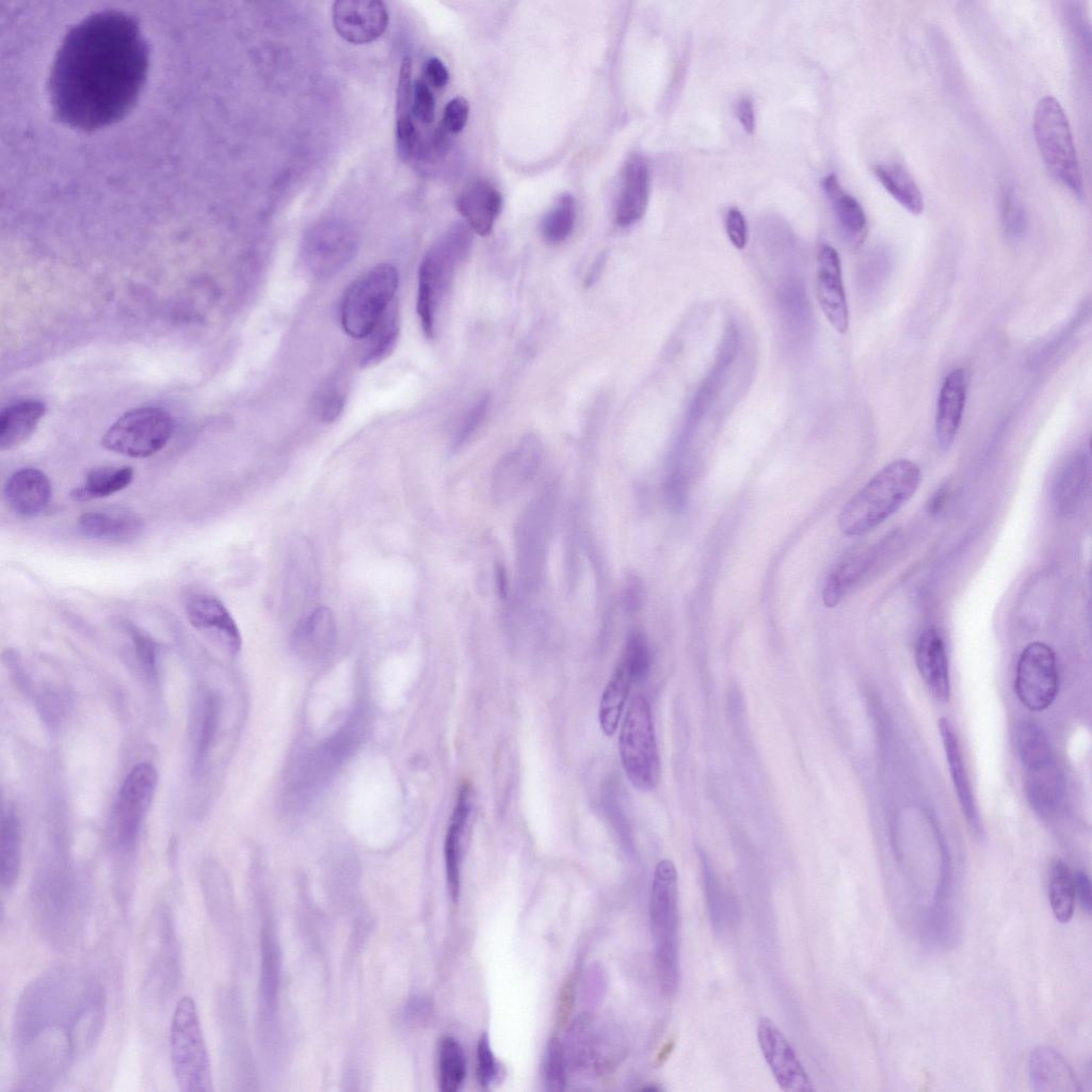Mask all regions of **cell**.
Returning <instances> with one entry per match:
<instances>
[{"instance_id": "1", "label": "cell", "mask_w": 1092, "mask_h": 1092, "mask_svg": "<svg viewBox=\"0 0 1092 1092\" xmlns=\"http://www.w3.org/2000/svg\"><path fill=\"white\" fill-rule=\"evenodd\" d=\"M147 68V48L126 13H93L65 35L55 55L50 94L58 116L80 128L109 124L134 102Z\"/></svg>"}, {"instance_id": "2", "label": "cell", "mask_w": 1092, "mask_h": 1092, "mask_svg": "<svg viewBox=\"0 0 1092 1092\" xmlns=\"http://www.w3.org/2000/svg\"><path fill=\"white\" fill-rule=\"evenodd\" d=\"M106 996L94 979L68 967L49 969L21 993L13 1021L19 1089H52L102 1031Z\"/></svg>"}, {"instance_id": "3", "label": "cell", "mask_w": 1092, "mask_h": 1092, "mask_svg": "<svg viewBox=\"0 0 1092 1092\" xmlns=\"http://www.w3.org/2000/svg\"><path fill=\"white\" fill-rule=\"evenodd\" d=\"M921 481L918 465L898 459L878 471L842 508L839 529L849 536L865 534L902 508Z\"/></svg>"}, {"instance_id": "4", "label": "cell", "mask_w": 1092, "mask_h": 1092, "mask_svg": "<svg viewBox=\"0 0 1092 1092\" xmlns=\"http://www.w3.org/2000/svg\"><path fill=\"white\" fill-rule=\"evenodd\" d=\"M649 920L658 981L664 994L673 995L679 980L678 876L669 858L658 862L654 870Z\"/></svg>"}, {"instance_id": "5", "label": "cell", "mask_w": 1092, "mask_h": 1092, "mask_svg": "<svg viewBox=\"0 0 1092 1092\" xmlns=\"http://www.w3.org/2000/svg\"><path fill=\"white\" fill-rule=\"evenodd\" d=\"M467 223L451 226L427 252L418 270L417 315L428 338H433L437 312L457 266L467 256L472 232Z\"/></svg>"}, {"instance_id": "6", "label": "cell", "mask_w": 1092, "mask_h": 1092, "mask_svg": "<svg viewBox=\"0 0 1092 1092\" xmlns=\"http://www.w3.org/2000/svg\"><path fill=\"white\" fill-rule=\"evenodd\" d=\"M1016 745L1031 807L1039 815H1053L1062 802L1064 784L1045 732L1037 723L1025 721L1018 726Z\"/></svg>"}, {"instance_id": "7", "label": "cell", "mask_w": 1092, "mask_h": 1092, "mask_svg": "<svg viewBox=\"0 0 1092 1092\" xmlns=\"http://www.w3.org/2000/svg\"><path fill=\"white\" fill-rule=\"evenodd\" d=\"M1033 132L1049 175L1073 194L1081 197L1082 177L1070 124L1056 98L1045 96L1037 103Z\"/></svg>"}, {"instance_id": "8", "label": "cell", "mask_w": 1092, "mask_h": 1092, "mask_svg": "<svg viewBox=\"0 0 1092 1092\" xmlns=\"http://www.w3.org/2000/svg\"><path fill=\"white\" fill-rule=\"evenodd\" d=\"M619 753L625 775L640 791L656 788L660 778V759L649 703L636 694L625 712L619 736Z\"/></svg>"}, {"instance_id": "9", "label": "cell", "mask_w": 1092, "mask_h": 1092, "mask_svg": "<svg viewBox=\"0 0 1092 1092\" xmlns=\"http://www.w3.org/2000/svg\"><path fill=\"white\" fill-rule=\"evenodd\" d=\"M171 1057L177 1086L182 1092L212 1090L209 1056L196 1005L182 997L171 1025Z\"/></svg>"}, {"instance_id": "10", "label": "cell", "mask_w": 1092, "mask_h": 1092, "mask_svg": "<svg viewBox=\"0 0 1092 1092\" xmlns=\"http://www.w3.org/2000/svg\"><path fill=\"white\" fill-rule=\"evenodd\" d=\"M399 273L395 266L381 263L354 280L340 305L344 332L356 339L366 338L395 301Z\"/></svg>"}, {"instance_id": "11", "label": "cell", "mask_w": 1092, "mask_h": 1092, "mask_svg": "<svg viewBox=\"0 0 1092 1092\" xmlns=\"http://www.w3.org/2000/svg\"><path fill=\"white\" fill-rule=\"evenodd\" d=\"M555 493L545 488L527 505L515 530L519 580L528 591L536 590L543 579L550 539Z\"/></svg>"}, {"instance_id": "12", "label": "cell", "mask_w": 1092, "mask_h": 1092, "mask_svg": "<svg viewBox=\"0 0 1092 1092\" xmlns=\"http://www.w3.org/2000/svg\"><path fill=\"white\" fill-rule=\"evenodd\" d=\"M174 431L172 416L160 407L132 410L119 417L105 433L101 445L130 457H147L160 451Z\"/></svg>"}, {"instance_id": "13", "label": "cell", "mask_w": 1092, "mask_h": 1092, "mask_svg": "<svg viewBox=\"0 0 1092 1092\" xmlns=\"http://www.w3.org/2000/svg\"><path fill=\"white\" fill-rule=\"evenodd\" d=\"M365 718L359 710L324 744L302 764L292 783V798L304 802L324 785L359 743L365 730Z\"/></svg>"}, {"instance_id": "14", "label": "cell", "mask_w": 1092, "mask_h": 1092, "mask_svg": "<svg viewBox=\"0 0 1092 1092\" xmlns=\"http://www.w3.org/2000/svg\"><path fill=\"white\" fill-rule=\"evenodd\" d=\"M1059 676L1054 651L1042 642H1032L1022 652L1014 690L1018 700L1032 711L1046 709L1058 691Z\"/></svg>"}, {"instance_id": "15", "label": "cell", "mask_w": 1092, "mask_h": 1092, "mask_svg": "<svg viewBox=\"0 0 1092 1092\" xmlns=\"http://www.w3.org/2000/svg\"><path fill=\"white\" fill-rule=\"evenodd\" d=\"M356 246L354 232L344 224H319L304 239V263L315 276L330 277L348 266L355 255Z\"/></svg>"}, {"instance_id": "16", "label": "cell", "mask_w": 1092, "mask_h": 1092, "mask_svg": "<svg viewBox=\"0 0 1092 1092\" xmlns=\"http://www.w3.org/2000/svg\"><path fill=\"white\" fill-rule=\"evenodd\" d=\"M158 784V774L149 762L135 765L127 774L118 796L115 823L123 848L134 845Z\"/></svg>"}, {"instance_id": "17", "label": "cell", "mask_w": 1092, "mask_h": 1092, "mask_svg": "<svg viewBox=\"0 0 1092 1092\" xmlns=\"http://www.w3.org/2000/svg\"><path fill=\"white\" fill-rule=\"evenodd\" d=\"M757 1039L762 1056L784 1092L815 1090L792 1046L770 1018H759Z\"/></svg>"}, {"instance_id": "18", "label": "cell", "mask_w": 1092, "mask_h": 1092, "mask_svg": "<svg viewBox=\"0 0 1092 1092\" xmlns=\"http://www.w3.org/2000/svg\"><path fill=\"white\" fill-rule=\"evenodd\" d=\"M543 446L537 436L528 434L496 464L492 476V496L496 502L512 499L537 472Z\"/></svg>"}, {"instance_id": "19", "label": "cell", "mask_w": 1092, "mask_h": 1092, "mask_svg": "<svg viewBox=\"0 0 1092 1092\" xmlns=\"http://www.w3.org/2000/svg\"><path fill=\"white\" fill-rule=\"evenodd\" d=\"M336 32L347 42L365 45L376 41L387 29L389 14L382 1L339 0L332 9Z\"/></svg>"}, {"instance_id": "20", "label": "cell", "mask_w": 1092, "mask_h": 1092, "mask_svg": "<svg viewBox=\"0 0 1092 1092\" xmlns=\"http://www.w3.org/2000/svg\"><path fill=\"white\" fill-rule=\"evenodd\" d=\"M815 285L821 310L834 330L845 334L849 327V310L841 263L837 251L829 244H823L819 248Z\"/></svg>"}, {"instance_id": "21", "label": "cell", "mask_w": 1092, "mask_h": 1092, "mask_svg": "<svg viewBox=\"0 0 1092 1092\" xmlns=\"http://www.w3.org/2000/svg\"><path fill=\"white\" fill-rule=\"evenodd\" d=\"M184 608L194 628L212 637L234 654L240 651V630L221 600L209 594L197 593L188 598Z\"/></svg>"}, {"instance_id": "22", "label": "cell", "mask_w": 1092, "mask_h": 1092, "mask_svg": "<svg viewBox=\"0 0 1092 1092\" xmlns=\"http://www.w3.org/2000/svg\"><path fill=\"white\" fill-rule=\"evenodd\" d=\"M471 809V786L468 782H463L457 790L444 842L447 887L450 899L454 904L457 903L460 898L464 840Z\"/></svg>"}, {"instance_id": "23", "label": "cell", "mask_w": 1092, "mask_h": 1092, "mask_svg": "<svg viewBox=\"0 0 1092 1092\" xmlns=\"http://www.w3.org/2000/svg\"><path fill=\"white\" fill-rule=\"evenodd\" d=\"M967 392V376L963 369L951 370L942 384L935 413V437L942 450H948L958 434Z\"/></svg>"}, {"instance_id": "24", "label": "cell", "mask_w": 1092, "mask_h": 1092, "mask_svg": "<svg viewBox=\"0 0 1092 1092\" xmlns=\"http://www.w3.org/2000/svg\"><path fill=\"white\" fill-rule=\"evenodd\" d=\"M1028 1078L1035 1092H1079V1080L1066 1059L1050 1046H1038L1028 1059Z\"/></svg>"}, {"instance_id": "25", "label": "cell", "mask_w": 1092, "mask_h": 1092, "mask_svg": "<svg viewBox=\"0 0 1092 1092\" xmlns=\"http://www.w3.org/2000/svg\"><path fill=\"white\" fill-rule=\"evenodd\" d=\"M51 494L48 477L42 470L32 467L13 472L3 489L4 499L11 510L25 517L43 513L50 502Z\"/></svg>"}, {"instance_id": "26", "label": "cell", "mask_w": 1092, "mask_h": 1092, "mask_svg": "<svg viewBox=\"0 0 1092 1092\" xmlns=\"http://www.w3.org/2000/svg\"><path fill=\"white\" fill-rule=\"evenodd\" d=\"M915 660L920 677L934 698L947 703L950 679L945 643L935 629L920 633L915 646Z\"/></svg>"}, {"instance_id": "27", "label": "cell", "mask_w": 1092, "mask_h": 1092, "mask_svg": "<svg viewBox=\"0 0 1092 1092\" xmlns=\"http://www.w3.org/2000/svg\"><path fill=\"white\" fill-rule=\"evenodd\" d=\"M649 194V172L646 160L632 155L623 168L622 184L615 206V221L629 226L645 213Z\"/></svg>"}, {"instance_id": "28", "label": "cell", "mask_w": 1092, "mask_h": 1092, "mask_svg": "<svg viewBox=\"0 0 1092 1092\" xmlns=\"http://www.w3.org/2000/svg\"><path fill=\"white\" fill-rule=\"evenodd\" d=\"M940 734L942 737L948 767L958 800L966 822L976 837H982L983 829L980 816L971 791L968 775L966 773L963 756L957 733L947 718L938 721Z\"/></svg>"}, {"instance_id": "29", "label": "cell", "mask_w": 1092, "mask_h": 1092, "mask_svg": "<svg viewBox=\"0 0 1092 1092\" xmlns=\"http://www.w3.org/2000/svg\"><path fill=\"white\" fill-rule=\"evenodd\" d=\"M500 192L486 180H473L460 193L456 208L468 226L480 236L488 235L501 210Z\"/></svg>"}, {"instance_id": "30", "label": "cell", "mask_w": 1092, "mask_h": 1092, "mask_svg": "<svg viewBox=\"0 0 1092 1092\" xmlns=\"http://www.w3.org/2000/svg\"><path fill=\"white\" fill-rule=\"evenodd\" d=\"M881 546L855 551L840 561L831 572L822 591L825 607H836L871 571L880 556Z\"/></svg>"}, {"instance_id": "31", "label": "cell", "mask_w": 1092, "mask_h": 1092, "mask_svg": "<svg viewBox=\"0 0 1092 1092\" xmlns=\"http://www.w3.org/2000/svg\"><path fill=\"white\" fill-rule=\"evenodd\" d=\"M39 400H23L5 407L0 415V449L11 450L25 443L45 414Z\"/></svg>"}, {"instance_id": "32", "label": "cell", "mask_w": 1092, "mask_h": 1092, "mask_svg": "<svg viewBox=\"0 0 1092 1092\" xmlns=\"http://www.w3.org/2000/svg\"><path fill=\"white\" fill-rule=\"evenodd\" d=\"M80 532L90 539L110 542H130L143 530L142 520L132 514L89 512L79 517Z\"/></svg>"}, {"instance_id": "33", "label": "cell", "mask_w": 1092, "mask_h": 1092, "mask_svg": "<svg viewBox=\"0 0 1092 1092\" xmlns=\"http://www.w3.org/2000/svg\"><path fill=\"white\" fill-rule=\"evenodd\" d=\"M336 623L332 611L320 607L312 611L295 629L293 646L304 657H320L332 646Z\"/></svg>"}, {"instance_id": "34", "label": "cell", "mask_w": 1092, "mask_h": 1092, "mask_svg": "<svg viewBox=\"0 0 1092 1092\" xmlns=\"http://www.w3.org/2000/svg\"><path fill=\"white\" fill-rule=\"evenodd\" d=\"M822 187L842 232L853 245H861L867 232V221L862 206L852 195L842 191L834 174L823 179Z\"/></svg>"}, {"instance_id": "35", "label": "cell", "mask_w": 1092, "mask_h": 1092, "mask_svg": "<svg viewBox=\"0 0 1092 1092\" xmlns=\"http://www.w3.org/2000/svg\"><path fill=\"white\" fill-rule=\"evenodd\" d=\"M632 682L626 665L619 660L599 701L598 722L605 736L611 737L616 732Z\"/></svg>"}, {"instance_id": "36", "label": "cell", "mask_w": 1092, "mask_h": 1092, "mask_svg": "<svg viewBox=\"0 0 1092 1092\" xmlns=\"http://www.w3.org/2000/svg\"><path fill=\"white\" fill-rule=\"evenodd\" d=\"M20 864V819L15 806H10L2 815L0 824V882L4 889H10L15 885Z\"/></svg>"}, {"instance_id": "37", "label": "cell", "mask_w": 1092, "mask_h": 1092, "mask_svg": "<svg viewBox=\"0 0 1092 1092\" xmlns=\"http://www.w3.org/2000/svg\"><path fill=\"white\" fill-rule=\"evenodd\" d=\"M130 466H102L91 469L84 482L70 492L76 502L105 498L126 488L133 479Z\"/></svg>"}, {"instance_id": "38", "label": "cell", "mask_w": 1092, "mask_h": 1092, "mask_svg": "<svg viewBox=\"0 0 1092 1092\" xmlns=\"http://www.w3.org/2000/svg\"><path fill=\"white\" fill-rule=\"evenodd\" d=\"M399 314L396 300L365 338L360 366L372 367L384 360L395 349L399 336Z\"/></svg>"}, {"instance_id": "39", "label": "cell", "mask_w": 1092, "mask_h": 1092, "mask_svg": "<svg viewBox=\"0 0 1092 1092\" xmlns=\"http://www.w3.org/2000/svg\"><path fill=\"white\" fill-rule=\"evenodd\" d=\"M873 172L884 189L910 213L924 211L922 194L911 175L898 164H878Z\"/></svg>"}, {"instance_id": "40", "label": "cell", "mask_w": 1092, "mask_h": 1092, "mask_svg": "<svg viewBox=\"0 0 1092 1092\" xmlns=\"http://www.w3.org/2000/svg\"><path fill=\"white\" fill-rule=\"evenodd\" d=\"M1048 898L1055 918L1061 924H1067L1075 908V882L1074 872L1067 864L1056 858L1050 864L1048 876Z\"/></svg>"}, {"instance_id": "41", "label": "cell", "mask_w": 1092, "mask_h": 1092, "mask_svg": "<svg viewBox=\"0 0 1092 1092\" xmlns=\"http://www.w3.org/2000/svg\"><path fill=\"white\" fill-rule=\"evenodd\" d=\"M439 1088L443 1092H455L466 1076V1058L461 1044L451 1035L444 1037L438 1047Z\"/></svg>"}, {"instance_id": "42", "label": "cell", "mask_w": 1092, "mask_h": 1092, "mask_svg": "<svg viewBox=\"0 0 1092 1092\" xmlns=\"http://www.w3.org/2000/svg\"><path fill=\"white\" fill-rule=\"evenodd\" d=\"M1086 478V460L1082 456L1072 459L1060 471L1054 485V498L1057 509L1066 513L1072 509L1079 496Z\"/></svg>"}, {"instance_id": "43", "label": "cell", "mask_w": 1092, "mask_h": 1092, "mask_svg": "<svg viewBox=\"0 0 1092 1092\" xmlns=\"http://www.w3.org/2000/svg\"><path fill=\"white\" fill-rule=\"evenodd\" d=\"M575 200L568 193L561 194L542 221V234L550 243L564 241L575 223Z\"/></svg>"}, {"instance_id": "44", "label": "cell", "mask_w": 1092, "mask_h": 1092, "mask_svg": "<svg viewBox=\"0 0 1092 1092\" xmlns=\"http://www.w3.org/2000/svg\"><path fill=\"white\" fill-rule=\"evenodd\" d=\"M620 660L626 665L633 682L646 677L651 667V653L641 632L635 631L628 637Z\"/></svg>"}, {"instance_id": "45", "label": "cell", "mask_w": 1092, "mask_h": 1092, "mask_svg": "<svg viewBox=\"0 0 1092 1092\" xmlns=\"http://www.w3.org/2000/svg\"><path fill=\"white\" fill-rule=\"evenodd\" d=\"M219 719V702L209 695L204 705L203 719L194 757V772L199 773L212 743Z\"/></svg>"}, {"instance_id": "46", "label": "cell", "mask_w": 1092, "mask_h": 1092, "mask_svg": "<svg viewBox=\"0 0 1092 1092\" xmlns=\"http://www.w3.org/2000/svg\"><path fill=\"white\" fill-rule=\"evenodd\" d=\"M565 1051L559 1038L552 1037L546 1049L545 1085L551 1092L563 1091L566 1087Z\"/></svg>"}, {"instance_id": "47", "label": "cell", "mask_w": 1092, "mask_h": 1092, "mask_svg": "<svg viewBox=\"0 0 1092 1092\" xmlns=\"http://www.w3.org/2000/svg\"><path fill=\"white\" fill-rule=\"evenodd\" d=\"M132 643L140 661V664L149 679L157 677L158 648L155 641L143 630L133 625L126 624Z\"/></svg>"}, {"instance_id": "48", "label": "cell", "mask_w": 1092, "mask_h": 1092, "mask_svg": "<svg viewBox=\"0 0 1092 1092\" xmlns=\"http://www.w3.org/2000/svg\"><path fill=\"white\" fill-rule=\"evenodd\" d=\"M413 86L414 84L412 82V61L408 57H405L400 65L397 86V123H406L414 121V115L412 112Z\"/></svg>"}, {"instance_id": "49", "label": "cell", "mask_w": 1092, "mask_h": 1092, "mask_svg": "<svg viewBox=\"0 0 1092 1092\" xmlns=\"http://www.w3.org/2000/svg\"><path fill=\"white\" fill-rule=\"evenodd\" d=\"M1002 221L1008 237L1012 239L1022 237L1026 229L1027 218L1025 208L1013 189H1009L1003 197Z\"/></svg>"}, {"instance_id": "50", "label": "cell", "mask_w": 1092, "mask_h": 1092, "mask_svg": "<svg viewBox=\"0 0 1092 1092\" xmlns=\"http://www.w3.org/2000/svg\"><path fill=\"white\" fill-rule=\"evenodd\" d=\"M501 1065L496 1060L487 1033H483L477 1045V1079L482 1087L493 1085L500 1076Z\"/></svg>"}, {"instance_id": "51", "label": "cell", "mask_w": 1092, "mask_h": 1092, "mask_svg": "<svg viewBox=\"0 0 1092 1092\" xmlns=\"http://www.w3.org/2000/svg\"><path fill=\"white\" fill-rule=\"evenodd\" d=\"M344 406L343 395L335 388H324L317 392L312 400L316 416L323 422H333L341 414Z\"/></svg>"}, {"instance_id": "52", "label": "cell", "mask_w": 1092, "mask_h": 1092, "mask_svg": "<svg viewBox=\"0 0 1092 1092\" xmlns=\"http://www.w3.org/2000/svg\"><path fill=\"white\" fill-rule=\"evenodd\" d=\"M412 112L423 124H430L435 116V99L429 85L416 80L413 86Z\"/></svg>"}, {"instance_id": "53", "label": "cell", "mask_w": 1092, "mask_h": 1092, "mask_svg": "<svg viewBox=\"0 0 1092 1092\" xmlns=\"http://www.w3.org/2000/svg\"><path fill=\"white\" fill-rule=\"evenodd\" d=\"M469 115V103L461 96L448 101L445 107L441 129L446 133L456 134L465 127Z\"/></svg>"}, {"instance_id": "54", "label": "cell", "mask_w": 1092, "mask_h": 1092, "mask_svg": "<svg viewBox=\"0 0 1092 1092\" xmlns=\"http://www.w3.org/2000/svg\"><path fill=\"white\" fill-rule=\"evenodd\" d=\"M489 404V397L483 396L477 401L470 411L466 414L461 427L454 438L453 446L459 448L463 446L476 432L479 424L485 417Z\"/></svg>"}, {"instance_id": "55", "label": "cell", "mask_w": 1092, "mask_h": 1092, "mask_svg": "<svg viewBox=\"0 0 1092 1092\" xmlns=\"http://www.w3.org/2000/svg\"><path fill=\"white\" fill-rule=\"evenodd\" d=\"M725 228L733 245L738 250L744 248L748 240V229L744 216L738 209L732 208L727 211Z\"/></svg>"}, {"instance_id": "56", "label": "cell", "mask_w": 1092, "mask_h": 1092, "mask_svg": "<svg viewBox=\"0 0 1092 1092\" xmlns=\"http://www.w3.org/2000/svg\"><path fill=\"white\" fill-rule=\"evenodd\" d=\"M424 76L428 82L435 89H443L449 81V71L446 65L436 57L429 58L424 64Z\"/></svg>"}, {"instance_id": "57", "label": "cell", "mask_w": 1092, "mask_h": 1092, "mask_svg": "<svg viewBox=\"0 0 1092 1092\" xmlns=\"http://www.w3.org/2000/svg\"><path fill=\"white\" fill-rule=\"evenodd\" d=\"M1075 896L1078 898L1081 908L1088 914L1091 912V882L1089 876L1082 871L1074 872Z\"/></svg>"}, {"instance_id": "58", "label": "cell", "mask_w": 1092, "mask_h": 1092, "mask_svg": "<svg viewBox=\"0 0 1092 1092\" xmlns=\"http://www.w3.org/2000/svg\"><path fill=\"white\" fill-rule=\"evenodd\" d=\"M736 115L745 132L752 133L755 128L753 103L749 98H741L736 106Z\"/></svg>"}, {"instance_id": "59", "label": "cell", "mask_w": 1092, "mask_h": 1092, "mask_svg": "<svg viewBox=\"0 0 1092 1092\" xmlns=\"http://www.w3.org/2000/svg\"><path fill=\"white\" fill-rule=\"evenodd\" d=\"M625 598L626 605L630 610H636L640 607L642 600V587L638 581H632L629 584Z\"/></svg>"}, {"instance_id": "60", "label": "cell", "mask_w": 1092, "mask_h": 1092, "mask_svg": "<svg viewBox=\"0 0 1092 1092\" xmlns=\"http://www.w3.org/2000/svg\"><path fill=\"white\" fill-rule=\"evenodd\" d=\"M947 496H948V488L946 486H942L940 489H937L932 495V497H931V499H930V501L928 503V511H929V513H931V514L938 513L942 510V508L944 507L945 501L947 499Z\"/></svg>"}]
</instances>
